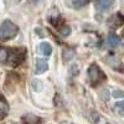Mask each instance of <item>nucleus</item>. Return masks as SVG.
Returning <instances> with one entry per match:
<instances>
[{
    "label": "nucleus",
    "mask_w": 124,
    "mask_h": 124,
    "mask_svg": "<svg viewBox=\"0 0 124 124\" xmlns=\"http://www.w3.org/2000/svg\"><path fill=\"white\" fill-rule=\"evenodd\" d=\"M17 34H19L17 25L11 23L10 20H5L0 25V41H9L14 39Z\"/></svg>",
    "instance_id": "nucleus-1"
},
{
    "label": "nucleus",
    "mask_w": 124,
    "mask_h": 124,
    "mask_svg": "<svg viewBox=\"0 0 124 124\" xmlns=\"http://www.w3.org/2000/svg\"><path fill=\"white\" fill-rule=\"evenodd\" d=\"M87 75H88V78H89L92 85H97V83H99L101 81H103V79L106 78V75L103 73L102 70L96 63H93V65H91L88 67Z\"/></svg>",
    "instance_id": "nucleus-2"
},
{
    "label": "nucleus",
    "mask_w": 124,
    "mask_h": 124,
    "mask_svg": "<svg viewBox=\"0 0 124 124\" xmlns=\"http://www.w3.org/2000/svg\"><path fill=\"white\" fill-rule=\"evenodd\" d=\"M48 70V62L47 60H44V58H37L36 62H35V75H42Z\"/></svg>",
    "instance_id": "nucleus-3"
},
{
    "label": "nucleus",
    "mask_w": 124,
    "mask_h": 124,
    "mask_svg": "<svg viewBox=\"0 0 124 124\" xmlns=\"http://www.w3.org/2000/svg\"><path fill=\"white\" fill-rule=\"evenodd\" d=\"M113 4V0H96V8L98 11H104Z\"/></svg>",
    "instance_id": "nucleus-4"
},
{
    "label": "nucleus",
    "mask_w": 124,
    "mask_h": 124,
    "mask_svg": "<svg viewBox=\"0 0 124 124\" xmlns=\"http://www.w3.org/2000/svg\"><path fill=\"white\" fill-rule=\"evenodd\" d=\"M107 44H108L109 47L116 48V47H118V46L120 45V39H119L116 34L110 32V34L108 35V39H107Z\"/></svg>",
    "instance_id": "nucleus-5"
},
{
    "label": "nucleus",
    "mask_w": 124,
    "mask_h": 124,
    "mask_svg": "<svg viewBox=\"0 0 124 124\" xmlns=\"http://www.w3.org/2000/svg\"><path fill=\"white\" fill-rule=\"evenodd\" d=\"M39 48H40V52L44 56H50L52 54V46H51L47 41H42V42L39 45Z\"/></svg>",
    "instance_id": "nucleus-6"
},
{
    "label": "nucleus",
    "mask_w": 124,
    "mask_h": 124,
    "mask_svg": "<svg viewBox=\"0 0 124 124\" xmlns=\"http://www.w3.org/2000/svg\"><path fill=\"white\" fill-rule=\"evenodd\" d=\"M8 113H9V104H8V102L3 97H0V120L4 119L8 116Z\"/></svg>",
    "instance_id": "nucleus-7"
},
{
    "label": "nucleus",
    "mask_w": 124,
    "mask_h": 124,
    "mask_svg": "<svg viewBox=\"0 0 124 124\" xmlns=\"http://www.w3.org/2000/svg\"><path fill=\"white\" fill-rule=\"evenodd\" d=\"M114 110H116V113L119 117L124 116V102L123 101H119V102L114 103Z\"/></svg>",
    "instance_id": "nucleus-8"
},
{
    "label": "nucleus",
    "mask_w": 124,
    "mask_h": 124,
    "mask_svg": "<svg viewBox=\"0 0 124 124\" xmlns=\"http://www.w3.org/2000/svg\"><path fill=\"white\" fill-rule=\"evenodd\" d=\"M93 123H94V124H110L106 118H103L102 116L97 114V113L93 114Z\"/></svg>",
    "instance_id": "nucleus-9"
},
{
    "label": "nucleus",
    "mask_w": 124,
    "mask_h": 124,
    "mask_svg": "<svg viewBox=\"0 0 124 124\" xmlns=\"http://www.w3.org/2000/svg\"><path fill=\"white\" fill-rule=\"evenodd\" d=\"M62 56H63V60L65 61H70V60L73 58L75 51L71 50V48H66V50H63V52H62Z\"/></svg>",
    "instance_id": "nucleus-10"
},
{
    "label": "nucleus",
    "mask_w": 124,
    "mask_h": 124,
    "mask_svg": "<svg viewBox=\"0 0 124 124\" xmlns=\"http://www.w3.org/2000/svg\"><path fill=\"white\" fill-rule=\"evenodd\" d=\"M8 56H9V50L5 47H0V62H6L8 61Z\"/></svg>",
    "instance_id": "nucleus-11"
},
{
    "label": "nucleus",
    "mask_w": 124,
    "mask_h": 124,
    "mask_svg": "<svg viewBox=\"0 0 124 124\" xmlns=\"http://www.w3.org/2000/svg\"><path fill=\"white\" fill-rule=\"evenodd\" d=\"M32 87H34V89L35 91H37V92H40V91H42V88H44V85H42V82L41 81H39V79H34L32 81Z\"/></svg>",
    "instance_id": "nucleus-12"
},
{
    "label": "nucleus",
    "mask_w": 124,
    "mask_h": 124,
    "mask_svg": "<svg viewBox=\"0 0 124 124\" xmlns=\"http://www.w3.org/2000/svg\"><path fill=\"white\" fill-rule=\"evenodd\" d=\"M71 1H72V5L78 9V8H82L85 4H87L88 0H71Z\"/></svg>",
    "instance_id": "nucleus-13"
},
{
    "label": "nucleus",
    "mask_w": 124,
    "mask_h": 124,
    "mask_svg": "<svg viewBox=\"0 0 124 124\" xmlns=\"http://www.w3.org/2000/svg\"><path fill=\"white\" fill-rule=\"evenodd\" d=\"M99 96L102 97L103 101H108L109 99V91L107 88H102L101 92H99Z\"/></svg>",
    "instance_id": "nucleus-14"
},
{
    "label": "nucleus",
    "mask_w": 124,
    "mask_h": 124,
    "mask_svg": "<svg viewBox=\"0 0 124 124\" xmlns=\"http://www.w3.org/2000/svg\"><path fill=\"white\" fill-rule=\"evenodd\" d=\"M112 96L114 97V98H123L124 97V93L122 91H119V89H114V91L112 92Z\"/></svg>",
    "instance_id": "nucleus-15"
},
{
    "label": "nucleus",
    "mask_w": 124,
    "mask_h": 124,
    "mask_svg": "<svg viewBox=\"0 0 124 124\" xmlns=\"http://www.w3.org/2000/svg\"><path fill=\"white\" fill-rule=\"evenodd\" d=\"M60 32L63 35V36H68L71 31H70V27H68V26H62V27L60 29Z\"/></svg>",
    "instance_id": "nucleus-16"
}]
</instances>
